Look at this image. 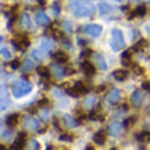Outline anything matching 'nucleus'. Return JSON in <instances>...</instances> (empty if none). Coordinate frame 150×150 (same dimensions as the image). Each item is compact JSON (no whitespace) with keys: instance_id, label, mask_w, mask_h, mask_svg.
I'll list each match as a JSON object with an SVG mask.
<instances>
[{"instance_id":"ddd939ff","label":"nucleus","mask_w":150,"mask_h":150,"mask_svg":"<svg viewBox=\"0 0 150 150\" xmlns=\"http://www.w3.org/2000/svg\"><path fill=\"white\" fill-rule=\"evenodd\" d=\"M50 71H52L53 76H55V78H62L63 75L67 74V71L63 67H61L59 65H52L50 66Z\"/></svg>"},{"instance_id":"aec40b11","label":"nucleus","mask_w":150,"mask_h":150,"mask_svg":"<svg viewBox=\"0 0 150 150\" xmlns=\"http://www.w3.org/2000/svg\"><path fill=\"white\" fill-rule=\"evenodd\" d=\"M145 13H146V7L145 5H140V7H137L134 9V12L130 13L129 18H134L136 16H137V17H142V16H145Z\"/></svg>"},{"instance_id":"393cba45","label":"nucleus","mask_w":150,"mask_h":150,"mask_svg":"<svg viewBox=\"0 0 150 150\" xmlns=\"http://www.w3.org/2000/svg\"><path fill=\"white\" fill-rule=\"evenodd\" d=\"M136 138H137L140 142H149L150 141V132H146V130L140 132L137 136H136Z\"/></svg>"},{"instance_id":"0eeeda50","label":"nucleus","mask_w":150,"mask_h":150,"mask_svg":"<svg viewBox=\"0 0 150 150\" xmlns=\"http://www.w3.org/2000/svg\"><path fill=\"white\" fill-rule=\"evenodd\" d=\"M92 61L95 63V66L101 71H105L107 70V62H105V58L100 54V53H92Z\"/></svg>"},{"instance_id":"37998d69","label":"nucleus","mask_w":150,"mask_h":150,"mask_svg":"<svg viewBox=\"0 0 150 150\" xmlns=\"http://www.w3.org/2000/svg\"><path fill=\"white\" fill-rule=\"evenodd\" d=\"M38 105H47V100L46 99H41V100L38 101Z\"/></svg>"},{"instance_id":"20e7f679","label":"nucleus","mask_w":150,"mask_h":150,"mask_svg":"<svg viewBox=\"0 0 150 150\" xmlns=\"http://www.w3.org/2000/svg\"><path fill=\"white\" fill-rule=\"evenodd\" d=\"M101 30H103V28H101L100 25H98V24H88V25L83 26V32H84L86 34H88V36H91V37L100 36Z\"/></svg>"},{"instance_id":"5701e85b","label":"nucleus","mask_w":150,"mask_h":150,"mask_svg":"<svg viewBox=\"0 0 150 150\" xmlns=\"http://www.w3.org/2000/svg\"><path fill=\"white\" fill-rule=\"evenodd\" d=\"M95 104H96L95 96H87V98L84 99V101H83V107L87 109H91L92 107H95Z\"/></svg>"},{"instance_id":"bb28decb","label":"nucleus","mask_w":150,"mask_h":150,"mask_svg":"<svg viewBox=\"0 0 150 150\" xmlns=\"http://www.w3.org/2000/svg\"><path fill=\"white\" fill-rule=\"evenodd\" d=\"M21 69L24 71H29L33 69V61L32 59H24L23 63H21Z\"/></svg>"},{"instance_id":"a18cd8bd","label":"nucleus","mask_w":150,"mask_h":150,"mask_svg":"<svg viewBox=\"0 0 150 150\" xmlns=\"http://www.w3.org/2000/svg\"><path fill=\"white\" fill-rule=\"evenodd\" d=\"M116 1H121V0H116Z\"/></svg>"},{"instance_id":"f8f14e48","label":"nucleus","mask_w":150,"mask_h":150,"mask_svg":"<svg viewBox=\"0 0 150 150\" xmlns=\"http://www.w3.org/2000/svg\"><path fill=\"white\" fill-rule=\"evenodd\" d=\"M25 140H26V133H20L17 137V140L13 142V145H11L9 149H20V148H24L25 146Z\"/></svg>"},{"instance_id":"f704fd0d","label":"nucleus","mask_w":150,"mask_h":150,"mask_svg":"<svg viewBox=\"0 0 150 150\" xmlns=\"http://www.w3.org/2000/svg\"><path fill=\"white\" fill-rule=\"evenodd\" d=\"M62 28L65 29L66 32H71V30H73V29H71V24L69 23V21H63V23H62Z\"/></svg>"},{"instance_id":"7c9ffc66","label":"nucleus","mask_w":150,"mask_h":150,"mask_svg":"<svg viewBox=\"0 0 150 150\" xmlns=\"http://www.w3.org/2000/svg\"><path fill=\"white\" fill-rule=\"evenodd\" d=\"M52 11H53V13H54L55 16L57 15H59V12H61V7H59V3L58 1H55V3H53V5H52Z\"/></svg>"},{"instance_id":"dca6fc26","label":"nucleus","mask_w":150,"mask_h":150,"mask_svg":"<svg viewBox=\"0 0 150 150\" xmlns=\"http://www.w3.org/2000/svg\"><path fill=\"white\" fill-rule=\"evenodd\" d=\"M32 59L37 61V62H41V61H44L45 55H46V52H45L44 49H34L33 52H32Z\"/></svg>"},{"instance_id":"ea45409f","label":"nucleus","mask_w":150,"mask_h":150,"mask_svg":"<svg viewBox=\"0 0 150 150\" xmlns=\"http://www.w3.org/2000/svg\"><path fill=\"white\" fill-rule=\"evenodd\" d=\"M29 144H30V148H33V149H40V145H38V142H37L36 140H32Z\"/></svg>"},{"instance_id":"412c9836","label":"nucleus","mask_w":150,"mask_h":150,"mask_svg":"<svg viewBox=\"0 0 150 150\" xmlns=\"http://www.w3.org/2000/svg\"><path fill=\"white\" fill-rule=\"evenodd\" d=\"M0 103H1V105H0V108H1V111H4V109L7 108V105H8L7 91H5V86H4V84L1 86V99H0Z\"/></svg>"},{"instance_id":"6ab92c4d","label":"nucleus","mask_w":150,"mask_h":150,"mask_svg":"<svg viewBox=\"0 0 150 150\" xmlns=\"http://www.w3.org/2000/svg\"><path fill=\"white\" fill-rule=\"evenodd\" d=\"M41 47L47 53V52H50V50L54 49V42H53V40L45 37V38L41 40Z\"/></svg>"},{"instance_id":"a211bd4d","label":"nucleus","mask_w":150,"mask_h":150,"mask_svg":"<svg viewBox=\"0 0 150 150\" xmlns=\"http://www.w3.org/2000/svg\"><path fill=\"white\" fill-rule=\"evenodd\" d=\"M95 67H96V66H93L92 63H90L88 61H84V62L82 63L83 71H84V74H87L88 76H91V75L95 74Z\"/></svg>"},{"instance_id":"f3484780","label":"nucleus","mask_w":150,"mask_h":150,"mask_svg":"<svg viewBox=\"0 0 150 150\" xmlns=\"http://www.w3.org/2000/svg\"><path fill=\"white\" fill-rule=\"evenodd\" d=\"M53 59H55L58 63H66L69 61V55L59 50V52L53 53Z\"/></svg>"},{"instance_id":"2eb2a0df","label":"nucleus","mask_w":150,"mask_h":150,"mask_svg":"<svg viewBox=\"0 0 150 150\" xmlns=\"http://www.w3.org/2000/svg\"><path fill=\"white\" fill-rule=\"evenodd\" d=\"M105 140H107V134L104 130H99V132H96L93 134V142L98 144V145H104Z\"/></svg>"},{"instance_id":"f03ea898","label":"nucleus","mask_w":150,"mask_h":150,"mask_svg":"<svg viewBox=\"0 0 150 150\" xmlns=\"http://www.w3.org/2000/svg\"><path fill=\"white\" fill-rule=\"evenodd\" d=\"M109 45H111L112 50L119 52V50L124 49L125 41H124V34L120 29H112L111 30V40H109Z\"/></svg>"},{"instance_id":"58836bf2","label":"nucleus","mask_w":150,"mask_h":150,"mask_svg":"<svg viewBox=\"0 0 150 150\" xmlns=\"http://www.w3.org/2000/svg\"><path fill=\"white\" fill-rule=\"evenodd\" d=\"M40 116H41V119L44 120V121H47V120H49V115H47V111H42L41 113H40Z\"/></svg>"},{"instance_id":"49530a36","label":"nucleus","mask_w":150,"mask_h":150,"mask_svg":"<svg viewBox=\"0 0 150 150\" xmlns=\"http://www.w3.org/2000/svg\"><path fill=\"white\" fill-rule=\"evenodd\" d=\"M149 4H150V1H149Z\"/></svg>"},{"instance_id":"4c0bfd02","label":"nucleus","mask_w":150,"mask_h":150,"mask_svg":"<svg viewBox=\"0 0 150 150\" xmlns=\"http://www.w3.org/2000/svg\"><path fill=\"white\" fill-rule=\"evenodd\" d=\"M59 140L61 141H71V140H73V137H71V136H69V134H61L59 136Z\"/></svg>"},{"instance_id":"1a4fd4ad","label":"nucleus","mask_w":150,"mask_h":150,"mask_svg":"<svg viewBox=\"0 0 150 150\" xmlns=\"http://www.w3.org/2000/svg\"><path fill=\"white\" fill-rule=\"evenodd\" d=\"M121 130H122V124L119 121H112L111 124L108 125V133L111 136H113V137L119 136L120 133H121Z\"/></svg>"},{"instance_id":"c756f323","label":"nucleus","mask_w":150,"mask_h":150,"mask_svg":"<svg viewBox=\"0 0 150 150\" xmlns=\"http://www.w3.org/2000/svg\"><path fill=\"white\" fill-rule=\"evenodd\" d=\"M146 44H148V42H146L145 40H141L137 45H134V46H133V52H140V50H142V47L145 46Z\"/></svg>"},{"instance_id":"b1692460","label":"nucleus","mask_w":150,"mask_h":150,"mask_svg":"<svg viewBox=\"0 0 150 150\" xmlns=\"http://www.w3.org/2000/svg\"><path fill=\"white\" fill-rule=\"evenodd\" d=\"M18 119H20V115L18 113L9 115V116L7 117V125H9V127H15V125H17Z\"/></svg>"},{"instance_id":"6e6552de","label":"nucleus","mask_w":150,"mask_h":150,"mask_svg":"<svg viewBox=\"0 0 150 150\" xmlns=\"http://www.w3.org/2000/svg\"><path fill=\"white\" fill-rule=\"evenodd\" d=\"M38 121L32 116H25L24 117V127L28 130H37L38 129Z\"/></svg>"},{"instance_id":"4468645a","label":"nucleus","mask_w":150,"mask_h":150,"mask_svg":"<svg viewBox=\"0 0 150 150\" xmlns=\"http://www.w3.org/2000/svg\"><path fill=\"white\" fill-rule=\"evenodd\" d=\"M62 122L65 127L67 128H75L78 127V121L74 119V117H71L70 115H63L62 116Z\"/></svg>"},{"instance_id":"c85d7f7f","label":"nucleus","mask_w":150,"mask_h":150,"mask_svg":"<svg viewBox=\"0 0 150 150\" xmlns=\"http://www.w3.org/2000/svg\"><path fill=\"white\" fill-rule=\"evenodd\" d=\"M99 8V12L101 13V15H104V13H108L109 11H111V8H109V5L107 4V3H100V4L98 5Z\"/></svg>"},{"instance_id":"a19ab883","label":"nucleus","mask_w":150,"mask_h":150,"mask_svg":"<svg viewBox=\"0 0 150 150\" xmlns=\"http://www.w3.org/2000/svg\"><path fill=\"white\" fill-rule=\"evenodd\" d=\"M62 45H63V46H66V47H70V46H71V42L69 41V40L66 38V37H63V40H62Z\"/></svg>"},{"instance_id":"9d476101","label":"nucleus","mask_w":150,"mask_h":150,"mask_svg":"<svg viewBox=\"0 0 150 150\" xmlns=\"http://www.w3.org/2000/svg\"><path fill=\"white\" fill-rule=\"evenodd\" d=\"M34 20H36V23L38 24L40 26H45V25L49 24V17H47V15L45 12H42V11L36 12V15H34Z\"/></svg>"},{"instance_id":"79ce46f5","label":"nucleus","mask_w":150,"mask_h":150,"mask_svg":"<svg viewBox=\"0 0 150 150\" xmlns=\"http://www.w3.org/2000/svg\"><path fill=\"white\" fill-rule=\"evenodd\" d=\"M134 69H136V73H138V74H144V69L142 67H140V66H134Z\"/></svg>"},{"instance_id":"72a5a7b5","label":"nucleus","mask_w":150,"mask_h":150,"mask_svg":"<svg viewBox=\"0 0 150 150\" xmlns=\"http://www.w3.org/2000/svg\"><path fill=\"white\" fill-rule=\"evenodd\" d=\"M136 120H137V119H136L134 116L129 117V119H127V120H125V121H124V125H125V127H132V125L134 124V121H136Z\"/></svg>"},{"instance_id":"2f4dec72","label":"nucleus","mask_w":150,"mask_h":150,"mask_svg":"<svg viewBox=\"0 0 150 150\" xmlns=\"http://www.w3.org/2000/svg\"><path fill=\"white\" fill-rule=\"evenodd\" d=\"M21 63L23 62H20V59H13L12 62H11V69H12V70H17L21 66Z\"/></svg>"},{"instance_id":"f257e3e1","label":"nucleus","mask_w":150,"mask_h":150,"mask_svg":"<svg viewBox=\"0 0 150 150\" xmlns=\"http://www.w3.org/2000/svg\"><path fill=\"white\" fill-rule=\"evenodd\" d=\"M69 11L75 17H91L95 13V7L88 0H69Z\"/></svg>"},{"instance_id":"cd10ccee","label":"nucleus","mask_w":150,"mask_h":150,"mask_svg":"<svg viewBox=\"0 0 150 150\" xmlns=\"http://www.w3.org/2000/svg\"><path fill=\"white\" fill-rule=\"evenodd\" d=\"M37 73H38L40 76H42V78H45V79H47L52 71L47 70L46 67H38V69H37Z\"/></svg>"},{"instance_id":"9b49d317","label":"nucleus","mask_w":150,"mask_h":150,"mask_svg":"<svg viewBox=\"0 0 150 150\" xmlns=\"http://www.w3.org/2000/svg\"><path fill=\"white\" fill-rule=\"evenodd\" d=\"M120 96H121L120 90L113 88V90L109 91V93L107 95V101H108L109 104H117L119 103V100H120Z\"/></svg>"},{"instance_id":"39448f33","label":"nucleus","mask_w":150,"mask_h":150,"mask_svg":"<svg viewBox=\"0 0 150 150\" xmlns=\"http://www.w3.org/2000/svg\"><path fill=\"white\" fill-rule=\"evenodd\" d=\"M144 98H145V93H144L142 90H134L130 95V104L133 107H141Z\"/></svg>"},{"instance_id":"a878e982","label":"nucleus","mask_w":150,"mask_h":150,"mask_svg":"<svg viewBox=\"0 0 150 150\" xmlns=\"http://www.w3.org/2000/svg\"><path fill=\"white\" fill-rule=\"evenodd\" d=\"M113 76L116 78V80H124L125 78L128 76V71L127 70H116V71H113Z\"/></svg>"},{"instance_id":"423d86ee","label":"nucleus","mask_w":150,"mask_h":150,"mask_svg":"<svg viewBox=\"0 0 150 150\" xmlns=\"http://www.w3.org/2000/svg\"><path fill=\"white\" fill-rule=\"evenodd\" d=\"M87 92H88V88L86 87L82 82L75 83L74 87L71 88V90H69V93H70L71 96H74V98H78V96L83 95V93H87Z\"/></svg>"},{"instance_id":"c03bdc74","label":"nucleus","mask_w":150,"mask_h":150,"mask_svg":"<svg viewBox=\"0 0 150 150\" xmlns=\"http://www.w3.org/2000/svg\"><path fill=\"white\" fill-rule=\"evenodd\" d=\"M144 88H146L148 91H150V82H145V83H144Z\"/></svg>"},{"instance_id":"c9c22d12","label":"nucleus","mask_w":150,"mask_h":150,"mask_svg":"<svg viewBox=\"0 0 150 150\" xmlns=\"http://www.w3.org/2000/svg\"><path fill=\"white\" fill-rule=\"evenodd\" d=\"M80 55H82V58H84V59H87V58L90 57V55H92V52H91L90 49H86V50H83V52H82V54H80Z\"/></svg>"},{"instance_id":"7ed1b4c3","label":"nucleus","mask_w":150,"mask_h":150,"mask_svg":"<svg viewBox=\"0 0 150 150\" xmlns=\"http://www.w3.org/2000/svg\"><path fill=\"white\" fill-rule=\"evenodd\" d=\"M30 91H32V84H29L25 80H18V82H16L15 84L12 86V95L17 99L24 98V96L28 95Z\"/></svg>"},{"instance_id":"4be33fe9","label":"nucleus","mask_w":150,"mask_h":150,"mask_svg":"<svg viewBox=\"0 0 150 150\" xmlns=\"http://www.w3.org/2000/svg\"><path fill=\"white\" fill-rule=\"evenodd\" d=\"M20 26L24 29H29L30 28V18H29V16L26 15V13H24V15H21L20 17Z\"/></svg>"},{"instance_id":"e433bc0d","label":"nucleus","mask_w":150,"mask_h":150,"mask_svg":"<svg viewBox=\"0 0 150 150\" xmlns=\"http://www.w3.org/2000/svg\"><path fill=\"white\" fill-rule=\"evenodd\" d=\"M1 55L4 58H11V53L7 50V47H4V46L1 47Z\"/></svg>"},{"instance_id":"473e14b6","label":"nucleus","mask_w":150,"mask_h":150,"mask_svg":"<svg viewBox=\"0 0 150 150\" xmlns=\"http://www.w3.org/2000/svg\"><path fill=\"white\" fill-rule=\"evenodd\" d=\"M11 137H12V133L8 132V130H5V129H1V138L3 140L7 141V140H9Z\"/></svg>"}]
</instances>
